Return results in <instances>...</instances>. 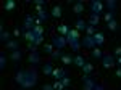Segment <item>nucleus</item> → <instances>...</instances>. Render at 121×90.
I'll return each instance as SVG.
<instances>
[{
    "label": "nucleus",
    "mask_w": 121,
    "mask_h": 90,
    "mask_svg": "<svg viewBox=\"0 0 121 90\" xmlns=\"http://www.w3.org/2000/svg\"><path fill=\"white\" fill-rule=\"evenodd\" d=\"M15 81L21 89H31L37 84V72H36V68H31L29 71H24V69H19L15 76Z\"/></svg>",
    "instance_id": "obj_1"
},
{
    "label": "nucleus",
    "mask_w": 121,
    "mask_h": 90,
    "mask_svg": "<svg viewBox=\"0 0 121 90\" xmlns=\"http://www.w3.org/2000/svg\"><path fill=\"white\" fill-rule=\"evenodd\" d=\"M52 44H53V47L56 50H63L65 45H68V42H66L65 36H53L52 37Z\"/></svg>",
    "instance_id": "obj_2"
},
{
    "label": "nucleus",
    "mask_w": 121,
    "mask_h": 90,
    "mask_svg": "<svg viewBox=\"0 0 121 90\" xmlns=\"http://www.w3.org/2000/svg\"><path fill=\"white\" fill-rule=\"evenodd\" d=\"M115 64H116V60H115L113 55H103L102 66L105 68V69H112V68H115Z\"/></svg>",
    "instance_id": "obj_3"
},
{
    "label": "nucleus",
    "mask_w": 121,
    "mask_h": 90,
    "mask_svg": "<svg viewBox=\"0 0 121 90\" xmlns=\"http://www.w3.org/2000/svg\"><path fill=\"white\" fill-rule=\"evenodd\" d=\"M82 82H84L82 90H94V87L97 85V82L94 81L91 76H84V74H82Z\"/></svg>",
    "instance_id": "obj_4"
},
{
    "label": "nucleus",
    "mask_w": 121,
    "mask_h": 90,
    "mask_svg": "<svg viewBox=\"0 0 121 90\" xmlns=\"http://www.w3.org/2000/svg\"><path fill=\"white\" fill-rule=\"evenodd\" d=\"M91 10H92L94 15H100V13H102V10H103L102 0H92V2H91Z\"/></svg>",
    "instance_id": "obj_5"
},
{
    "label": "nucleus",
    "mask_w": 121,
    "mask_h": 90,
    "mask_svg": "<svg viewBox=\"0 0 121 90\" xmlns=\"http://www.w3.org/2000/svg\"><path fill=\"white\" fill-rule=\"evenodd\" d=\"M76 40H81L79 39V31L78 29H69V32L66 34V42H68V45L71 44V42H76Z\"/></svg>",
    "instance_id": "obj_6"
},
{
    "label": "nucleus",
    "mask_w": 121,
    "mask_h": 90,
    "mask_svg": "<svg viewBox=\"0 0 121 90\" xmlns=\"http://www.w3.org/2000/svg\"><path fill=\"white\" fill-rule=\"evenodd\" d=\"M81 45L84 48H95V42H94L92 36H84L82 40H81Z\"/></svg>",
    "instance_id": "obj_7"
},
{
    "label": "nucleus",
    "mask_w": 121,
    "mask_h": 90,
    "mask_svg": "<svg viewBox=\"0 0 121 90\" xmlns=\"http://www.w3.org/2000/svg\"><path fill=\"white\" fill-rule=\"evenodd\" d=\"M34 26H36V18H34V16H31V15L26 16V18H24V23H23V27H24L26 31H31Z\"/></svg>",
    "instance_id": "obj_8"
},
{
    "label": "nucleus",
    "mask_w": 121,
    "mask_h": 90,
    "mask_svg": "<svg viewBox=\"0 0 121 90\" xmlns=\"http://www.w3.org/2000/svg\"><path fill=\"white\" fill-rule=\"evenodd\" d=\"M28 60H29L31 64H39L40 63V55H39V52H31L29 56H28Z\"/></svg>",
    "instance_id": "obj_9"
},
{
    "label": "nucleus",
    "mask_w": 121,
    "mask_h": 90,
    "mask_svg": "<svg viewBox=\"0 0 121 90\" xmlns=\"http://www.w3.org/2000/svg\"><path fill=\"white\" fill-rule=\"evenodd\" d=\"M94 42H95V45H103L105 44V36H103V32H95V36H94Z\"/></svg>",
    "instance_id": "obj_10"
},
{
    "label": "nucleus",
    "mask_w": 121,
    "mask_h": 90,
    "mask_svg": "<svg viewBox=\"0 0 121 90\" xmlns=\"http://www.w3.org/2000/svg\"><path fill=\"white\" fill-rule=\"evenodd\" d=\"M5 47H7L8 50H11V52H15V50H19V40H18V39H15V40H10V42H7V44H5Z\"/></svg>",
    "instance_id": "obj_11"
},
{
    "label": "nucleus",
    "mask_w": 121,
    "mask_h": 90,
    "mask_svg": "<svg viewBox=\"0 0 121 90\" xmlns=\"http://www.w3.org/2000/svg\"><path fill=\"white\" fill-rule=\"evenodd\" d=\"M86 63H87V61H86V58H84L82 55H76V56H74V61H73V64H74V66H78V68H82Z\"/></svg>",
    "instance_id": "obj_12"
},
{
    "label": "nucleus",
    "mask_w": 121,
    "mask_h": 90,
    "mask_svg": "<svg viewBox=\"0 0 121 90\" xmlns=\"http://www.w3.org/2000/svg\"><path fill=\"white\" fill-rule=\"evenodd\" d=\"M24 39L28 40L29 44H36V34L32 32V29L31 31H24Z\"/></svg>",
    "instance_id": "obj_13"
},
{
    "label": "nucleus",
    "mask_w": 121,
    "mask_h": 90,
    "mask_svg": "<svg viewBox=\"0 0 121 90\" xmlns=\"http://www.w3.org/2000/svg\"><path fill=\"white\" fill-rule=\"evenodd\" d=\"M52 76L55 77V81H61V79L66 76V72H65V69H53Z\"/></svg>",
    "instance_id": "obj_14"
},
{
    "label": "nucleus",
    "mask_w": 121,
    "mask_h": 90,
    "mask_svg": "<svg viewBox=\"0 0 121 90\" xmlns=\"http://www.w3.org/2000/svg\"><path fill=\"white\" fill-rule=\"evenodd\" d=\"M81 69H82V74H84V76H91V74L94 72V64L86 63L82 68H81Z\"/></svg>",
    "instance_id": "obj_15"
},
{
    "label": "nucleus",
    "mask_w": 121,
    "mask_h": 90,
    "mask_svg": "<svg viewBox=\"0 0 121 90\" xmlns=\"http://www.w3.org/2000/svg\"><path fill=\"white\" fill-rule=\"evenodd\" d=\"M15 7H16V2H15V0H7V2L3 3V10H5V11H13Z\"/></svg>",
    "instance_id": "obj_16"
},
{
    "label": "nucleus",
    "mask_w": 121,
    "mask_h": 90,
    "mask_svg": "<svg viewBox=\"0 0 121 90\" xmlns=\"http://www.w3.org/2000/svg\"><path fill=\"white\" fill-rule=\"evenodd\" d=\"M53 69H55V68H53V64L50 63V61H48V63H45V64H44V68H42V71H44V74H45V76H52Z\"/></svg>",
    "instance_id": "obj_17"
},
{
    "label": "nucleus",
    "mask_w": 121,
    "mask_h": 90,
    "mask_svg": "<svg viewBox=\"0 0 121 90\" xmlns=\"http://www.w3.org/2000/svg\"><path fill=\"white\" fill-rule=\"evenodd\" d=\"M73 11H74L76 15H81L84 11V3L82 2H74V5H73Z\"/></svg>",
    "instance_id": "obj_18"
},
{
    "label": "nucleus",
    "mask_w": 121,
    "mask_h": 90,
    "mask_svg": "<svg viewBox=\"0 0 121 90\" xmlns=\"http://www.w3.org/2000/svg\"><path fill=\"white\" fill-rule=\"evenodd\" d=\"M61 11H63L61 7H60V5H55V7L52 8V11H50V15H52L53 18H61Z\"/></svg>",
    "instance_id": "obj_19"
},
{
    "label": "nucleus",
    "mask_w": 121,
    "mask_h": 90,
    "mask_svg": "<svg viewBox=\"0 0 121 90\" xmlns=\"http://www.w3.org/2000/svg\"><path fill=\"white\" fill-rule=\"evenodd\" d=\"M73 61H74V58H73L71 55L65 53L63 56H61V63L65 64V66H69V64H73Z\"/></svg>",
    "instance_id": "obj_20"
},
{
    "label": "nucleus",
    "mask_w": 121,
    "mask_h": 90,
    "mask_svg": "<svg viewBox=\"0 0 121 90\" xmlns=\"http://www.w3.org/2000/svg\"><path fill=\"white\" fill-rule=\"evenodd\" d=\"M99 23H100V16H99V15H91V18H89V26H97V24H99Z\"/></svg>",
    "instance_id": "obj_21"
},
{
    "label": "nucleus",
    "mask_w": 121,
    "mask_h": 90,
    "mask_svg": "<svg viewBox=\"0 0 121 90\" xmlns=\"http://www.w3.org/2000/svg\"><path fill=\"white\" fill-rule=\"evenodd\" d=\"M74 29H78V31H86V29H87V23H86L84 19H78Z\"/></svg>",
    "instance_id": "obj_22"
},
{
    "label": "nucleus",
    "mask_w": 121,
    "mask_h": 90,
    "mask_svg": "<svg viewBox=\"0 0 121 90\" xmlns=\"http://www.w3.org/2000/svg\"><path fill=\"white\" fill-rule=\"evenodd\" d=\"M10 37H11L10 32H7V31H0V40H2V42H10V40H11Z\"/></svg>",
    "instance_id": "obj_23"
},
{
    "label": "nucleus",
    "mask_w": 121,
    "mask_h": 90,
    "mask_svg": "<svg viewBox=\"0 0 121 90\" xmlns=\"http://www.w3.org/2000/svg\"><path fill=\"white\" fill-rule=\"evenodd\" d=\"M56 29H58V32H60V36H65V37H66V34L69 32V27L66 26V24H60Z\"/></svg>",
    "instance_id": "obj_24"
},
{
    "label": "nucleus",
    "mask_w": 121,
    "mask_h": 90,
    "mask_svg": "<svg viewBox=\"0 0 121 90\" xmlns=\"http://www.w3.org/2000/svg\"><path fill=\"white\" fill-rule=\"evenodd\" d=\"M32 32L36 34V37L44 36V27H42V26H39V24H36V26L32 27Z\"/></svg>",
    "instance_id": "obj_25"
},
{
    "label": "nucleus",
    "mask_w": 121,
    "mask_h": 90,
    "mask_svg": "<svg viewBox=\"0 0 121 90\" xmlns=\"http://www.w3.org/2000/svg\"><path fill=\"white\" fill-rule=\"evenodd\" d=\"M116 0H107V8H108V11H115L116 10Z\"/></svg>",
    "instance_id": "obj_26"
},
{
    "label": "nucleus",
    "mask_w": 121,
    "mask_h": 90,
    "mask_svg": "<svg viewBox=\"0 0 121 90\" xmlns=\"http://www.w3.org/2000/svg\"><path fill=\"white\" fill-rule=\"evenodd\" d=\"M103 19L107 21V24H108L110 21H113V19H115V11H107V13L103 15Z\"/></svg>",
    "instance_id": "obj_27"
},
{
    "label": "nucleus",
    "mask_w": 121,
    "mask_h": 90,
    "mask_svg": "<svg viewBox=\"0 0 121 90\" xmlns=\"http://www.w3.org/2000/svg\"><path fill=\"white\" fill-rule=\"evenodd\" d=\"M10 56H11L13 61H19V60H21V50H15V52H11Z\"/></svg>",
    "instance_id": "obj_28"
},
{
    "label": "nucleus",
    "mask_w": 121,
    "mask_h": 90,
    "mask_svg": "<svg viewBox=\"0 0 121 90\" xmlns=\"http://www.w3.org/2000/svg\"><path fill=\"white\" fill-rule=\"evenodd\" d=\"M63 52H61V50H53V53L50 55V58H52V60H58V58H60V60H61V56H63Z\"/></svg>",
    "instance_id": "obj_29"
},
{
    "label": "nucleus",
    "mask_w": 121,
    "mask_h": 90,
    "mask_svg": "<svg viewBox=\"0 0 121 90\" xmlns=\"http://www.w3.org/2000/svg\"><path fill=\"white\" fill-rule=\"evenodd\" d=\"M7 66V58H5V52L0 53V69H5Z\"/></svg>",
    "instance_id": "obj_30"
},
{
    "label": "nucleus",
    "mask_w": 121,
    "mask_h": 90,
    "mask_svg": "<svg viewBox=\"0 0 121 90\" xmlns=\"http://www.w3.org/2000/svg\"><path fill=\"white\" fill-rule=\"evenodd\" d=\"M37 18H40L42 21H47L48 19V13H47V10H40L37 13Z\"/></svg>",
    "instance_id": "obj_31"
},
{
    "label": "nucleus",
    "mask_w": 121,
    "mask_h": 90,
    "mask_svg": "<svg viewBox=\"0 0 121 90\" xmlns=\"http://www.w3.org/2000/svg\"><path fill=\"white\" fill-rule=\"evenodd\" d=\"M107 27H108L110 31H116V29H118V21H116V19H113V21H110V23L107 24Z\"/></svg>",
    "instance_id": "obj_32"
},
{
    "label": "nucleus",
    "mask_w": 121,
    "mask_h": 90,
    "mask_svg": "<svg viewBox=\"0 0 121 90\" xmlns=\"http://www.w3.org/2000/svg\"><path fill=\"white\" fill-rule=\"evenodd\" d=\"M95 32H97V31H95V27L94 26H89V24H87V29H86V36H95Z\"/></svg>",
    "instance_id": "obj_33"
},
{
    "label": "nucleus",
    "mask_w": 121,
    "mask_h": 90,
    "mask_svg": "<svg viewBox=\"0 0 121 90\" xmlns=\"http://www.w3.org/2000/svg\"><path fill=\"white\" fill-rule=\"evenodd\" d=\"M44 52L45 53H53V44H44Z\"/></svg>",
    "instance_id": "obj_34"
},
{
    "label": "nucleus",
    "mask_w": 121,
    "mask_h": 90,
    "mask_svg": "<svg viewBox=\"0 0 121 90\" xmlns=\"http://www.w3.org/2000/svg\"><path fill=\"white\" fill-rule=\"evenodd\" d=\"M52 85H53V90H61V89H66L65 85L61 84V81H55L53 84H52Z\"/></svg>",
    "instance_id": "obj_35"
},
{
    "label": "nucleus",
    "mask_w": 121,
    "mask_h": 90,
    "mask_svg": "<svg viewBox=\"0 0 121 90\" xmlns=\"http://www.w3.org/2000/svg\"><path fill=\"white\" fill-rule=\"evenodd\" d=\"M92 56H94V58H103L102 50H100V48H94V50H92Z\"/></svg>",
    "instance_id": "obj_36"
},
{
    "label": "nucleus",
    "mask_w": 121,
    "mask_h": 90,
    "mask_svg": "<svg viewBox=\"0 0 121 90\" xmlns=\"http://www.w3.org/2000/svg\"><path fill=\"white\" fill-rule=\"evenodd\" d=\"M61 84H63V85H65V87H68V85H69V84H71V79H69V77H68V76H65V77H63V79H61Z\"/></svg>",
    "instance_id": "obj_37"
},
{
    "label": "nucleus",
    "mask_w": 121,
    "mask_h": 90,
    "mask_svg": "<svg viewBox=\"0 0 121 90\" xmlns=\"http://www.w3.org/2000/svg\"><path fill=\"white\" fill-rule=\"evenodd\" d=\"M28 48L31 52H37V45L36 44H28Z\"/></svg>",
    "instance_id": "obj_38"
},
{
    "label": "nucleus",
    "mask_w": 121,
    "mask_h": 90,
    "mask_svg": "<svg viewBox=\"0 0 121 90\" xmlns=\"http://www.w3.org/2000/svg\"><path fill=\"white\" fill-rule=\"evenodd\" d=\"M13 36L16 37V39H18V37L21 36V29H19V27H16V29H15V31H13Z\"/></svg>",
    "instance_id": "obj_39"
},
{
    "label": "nucleus",
    "mask_w": 121,
    "mask_h": 90,
    "mask_svg": "<svg viewBox=\"0 0 121 90\" xmlns=\"http://www.w3.org/2000/svg\"><path fill=\"white\" fill-rule=\"evenodd\" d=\"M113 53H115V56H116V58H118V56H121V47H116Z\"/></svg>",
    "instance_id": "obj_40"
},
{
    "label": "nucleus",
    "mask_w": 121,
    "mask_h": 90,
    "mask_svg": "<svg viewBox=\"0 0 121 90\" xmlns=\"http://www.w3.org/2000/svg\"><path fill=\"white\" fill-rule=\"evenodd\" d=\"M44 42V36H39V37H36V45H40Z\"/></svg>",
    "instance_id": "obj_41"
},
{
    "label": "nucleus",
    "mask_w": 121,
    "mask_h": 90,
    "mask_svg": "<svg viewBox=\"0 0 121 90\" xmlns=\"http://www.w3.org/2000/svg\"><path fill=\"white\" fill-rule=\"evenodd\" d=\"M42 90H53V85H52V84H45V85L42 87Z\"/></svg>",
    "instance_id": "obj_42"
},
{
    "label": "nucleus",
    "mask_w": 121,
    "mask_h": 90,
    "mask_svg": "<svg viewBox=\"0 0 121 90\" xmlns=\"http://www.w3.org/2000/svg\"><path fill=\"white\" fill-rule=\"evenodd\" d=\"M94 90H105V87H103V85H100V84H97V85L94 87Z\"/></svg>",
    "instance_id": "obj_43"
},
{
    "label": "nucleus",
    "mask_w": 121,
    "mask_h": 90,
    "mask_svg": "<svg viewBox=\"0 0 121 90\" xmlns=\"http://www.w3.org/2000/svg\"><path fill=\"white\" fill-rule=\"evenodd\" d=\"M36 5H45V0H34Z\"/></svg>",
    "instance_id": "obj_44"
},
{
    "label": "nucleus",
    "mask_w": 121,
    "mask_h": 90,
    "mask_svg": "<svg viewBox=\"0 0 121 90\" xmlns=\"http://www.w3.org/2000/svg\"><path fill=\"white\" fill-rule=\"evenodd\" d=\"M44 7H45V5H36V11H37V13H39L40 10H45V8H44Z\"/></svg>",
    "instance_id": "obj_45"
},
{
    "label": "nucleus",
    "mask_w": 121,
    "mask_h": 90,
    "mask_svg": "<svg viewBox=\"0 0 121 90\" xmlns=\"http://www.w3.org/2000/svg\"><path fill=\"white\" fill-rule=\"evenodd\" d=\"M116 64L121 68V56H118V58H116Z\"/></svg>",
    "instance_id": "obj_46"
},
{
    "label": "nucleus",
    "mask_w": 121,
    "mask_h": 90,
    "mask_svg": "<svg viewBox=\"0 0 121 90\" xmlns=\"http://www.w3.org/2000/svg\"><path fill=\"white\" fill-rule=\"evenodd\" d=\"M116 76H118V77H121V68H118V69H116Z\"/></svg>",
    "instance_id": "obj_47"
},
{
    "label": "nucleus",
    "mask_w": 121,
    "mask_h": 90,
    "mask_svg": "<svg viewBox=\"0 0 121 90\" xmlns=\"http://www.w3.org/2000/svg\"><path fill=\"white\" fill-rule=\"evenodd\" d=\"M61 90H66V89H61Z\"/></svg>",
    "instance_id": "obj_48"
}]
</instances>
